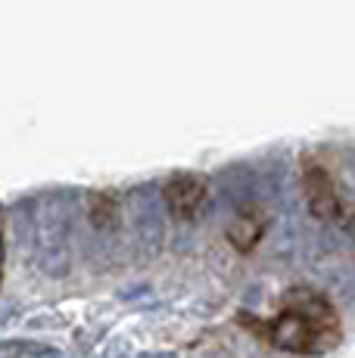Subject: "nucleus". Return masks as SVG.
<instances>
[{
	"instance_id": "nucleus-1",
	"label": "nucleus",
	"mask_w": 355,
	"mask_h": 358,
	"mask_svg": "<svg viewBox=\"0 0 355 358\" xmlns=\"http://www.w3.org/2000/svg\"><path fill=\"white\" fill-rule=\"evenodd\" d=\"M249 324L275 349L290 355H324L337 349L343 340V327H340V315L333 302L312 287L287 290L281 299V312L275 318L265 324L249 318Z\"/></svg>"
},
{
	"instance_id": "nucleus-2",
	"label": "nucleus",
	"mask_w": 355,
	"mask_h": 358,
	"mask_svg": "<svg viewBox=\"0 0 355 358\" xmlns=\"http://www.w3.org/2000/svg\"><path fill=\"white\" fill-rule=\"evenodd\" d=\"M299 187H303L305 206L315 218H321V222L343 218V199H340L337 184H333L331 171L321 159H315V156L299 159Z\"/></svg>"
},
{
	"instance_id": "nucleus-3",
	"label": "nucleus",
	"mask_w": 355,
	"mask_h": 358,
	"mask_svg": "<svg viewBox=\"0 0 355 358\" xmlns=\"http://www.w3.org/2000/svg\"><path fill=\"white\" fill-rule=\"evenodd\" d=\"M162 199H166L168 212L181 222H190L196 218V212L206 206L209 199V181L203 175H194V171H181V175H172L166 184H162Z\"/></svg>"
},
{
	"instance_id": "nucleus-4",
	"label": "nucleus",
	"mask_w": 355,
	"mask_h": 358,
	"mask_svg": "<svg viewBox=\"0 0 355 358\" xmlns=\"http://www.w3.org/2000/svg\"><path fill=\"white\" fill-rule=\"evenodd\" d=\"M268 231V215L262 206H243L228 224V240L237 252H252Z\"/></svg>"
},
{
	"instance_id": "nucleus-5",
	"label": "nucleus",
	"mask_w": 355,
	"mask_h": 358,
	"mask_svg": "<svg viewBox=\"0 0 355 358\" xmlns=\"http://www.w3.org/2000/svg\"><path fill=\"white\" fill-rule=\"evenodd\" d=\"M346 231H349V234H352V237H355V212H352V215H349V218H346Z\"/></svg>"
}]
</instances>
